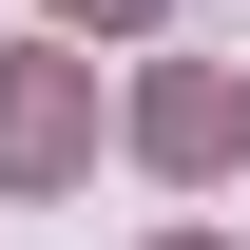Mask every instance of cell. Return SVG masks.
<instances>
[{
  "instance_id": "obj_4",
  "label": "cell",
  "mask_w": 250,
  "mask_h": 250,
  "mask_svg": "<svg viewBox=\"0 0 250 250\" xmlns=\"http://www.w3.org/2000/svg\"><path fill=\"white\" fill-rule=\"evenodd\" d=\"M173 250H212V231H173Z\"/></svg>"
},
{
  "instance_id": "obj_2",
  "label": "cell",
  "mask_w": 250,
  "mask_h": 250,
  "mask_svg": "<svg viewBox=\"0 0 250 250\" xmlns=\"http://www.w3.org/2000/svg\"><path fill=\"white\" fill-rule=\"evenodd\" d=\"M135 154H154V173H231V154H250V96H231L212 58L135 77Z\"/></svg>"
},
{
  "instance_id": "obj_1",
  "label": "cell",
  "mask_w": 250,
  "mask_h": 250,
  "mask_svg": "<svg viewBox=\"0 0 250 250\" xmlns=\"http://www.w3.org/2000/svg\"><path fill=\"white\" fill-rule=\"evenodd\" d=\"M96 154V58H20L0 77V192H58Z\"/></svg>"
},
{
  "instance_id": "obj_3",
  "label": "cell",
  "mask_w": 250,
  "mask_h": 250,
  "mask_svg": "<svg viewBox=\"0 0 250 250\" xmlns=\"http://www.w3.org/2000/svg\"><path fill=\"white\" fill-rule=\"evenodd\" d=\"M58 20H77V39H116V20H154V0H58Z\"/></svg>"
}]
</instances>
